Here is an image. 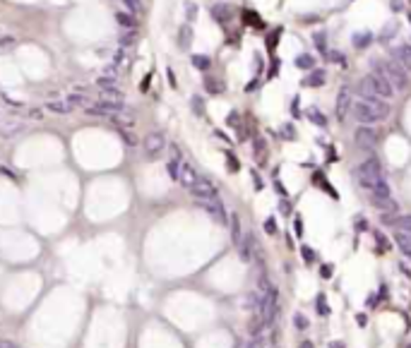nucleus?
<instances>
[{"label": "nucleus", "instance_id": "nucleus-1", "mask_svg": "<svg viewBox=\"0 0 411 348\" xmlns=\"http://www.w3.org/2000/svg\"><path fill=\"white\" fill-rule=\"evenodd\" d=\"M351 111H353V118H356L361 125H375V123L387 120V116H389V103L378 99V96H363L361 101H353Z\"/></svg>", "mask_w": 411, "mask_h": 348}, {"label": "nucleus", "instance_id": "nucleus-2", "mask_svg": "<svg viewBox=\"0 0 411 348\" xmlns=\"http://www.w3.org/2000/svg\"><path fill=\"white\" fill-rule=\"evenodd\" d=\"M356 180H358V185H361V187H366V190H370V192H373L378 185L385 183L380 161H378L375 156H370V159H366L363 164H358V166H356Z\"/></svg>", "mask_w": 411, "mask_h": 348}, {"label": "nucleus", "instance_id": "nucleus-3", "mask_svg": "<svg viewBox=\"0 0 411 348\" xmlns=\"http://www.w3.org/2000/svg\"><path fill=\"white\" fill-rule=\"evenodd\" d=\"M373 72H380L394 89L409 87V75H407V70H404L399 62H394V60H378V62L373 60Z\"/></svg>", "mask_w": 411, "mask_h": 348}, {"label": "nucleus", "instance_id": "nucleus-4", "mask_svg": "<svg viewBox=\"0 0 411 348\" xmlns=\"http://www.w3.org/2000/svg\"><path fill=\"white\" fill-rule=\"evenodd\" d=\"M361 96H378V99H392L394 96V87L382 77L380 72H370V75H366L363 80H361Z\"/></svg>", "mask_w": 411, "mask_h": 348}, {"label": "nucleus", "instance_id": "nucleus-5", "mask_svg": "<svg viewBox=\"0 0 411 348\" xmlns=\"http://www.w3.org/2000/svg\"><path fill=\"white\" fill-rule=\"evenodd\" d=\"M277 303H279V295H277V290H274V288H269L267 293H264L262 303H260V319L264 322V327L274 322V315H277V307H279Z\"/></svg>", "mask_w": 411, "mask_h": 348}, {"label": "nucleus", "instance_id": "nucleus-6", "mask_svg": "<svg viewBox=\"0 0 411 348\" xmlns=\"http://www.w3.org/2000/svg\"><path fill=\"white\" fill-rule=\"evenodd\" d=\"M142 149H145V154H147L149 159L159 156V154L166 149V135H164V132H159V130L149 132L147 137L142 140Z\"/></svg>", "mask_w": 411, "mask_h": 348}, {"label": "nucleus", "instance_id": "nucleus-7", "mask_svg": "<svg viewBox=\"0 0 411 348\" xmlns=\"http://www.w3.org/2000/svg\"><path fill=\"white\" fill-rule=\"evenodd\" d=\"M190 195L197 200V202H205V200H214V197H219V192H216V187H214V183L212 180H207V178H197V183L190 187Z\"/></svg>", "mask_w": 411, "mask_h": 348}, {"label": "nucleus", "instance_id": "nucleus-8", "mask_svg": "<svg viewBox=\"0 0 411 348\" xmlns=\"http://www.w3.org/2000/svg\"><path fill=\"white\" fill-rule=\"evenodd\" d=\"M353 142L358 149H373L378 144V132L370 127V125H361L356 132H353Z\"/></svg>", "mask_w": 411, "mask_h": 348}, {"label": "nucleus", "instance_id": "nucleus-9", "mask_svg": "<svg viewBox=\"0 0 411 348\" xmlns=\"http://www.w3.org/2000/svg\"><path fill=\"white\" fill-rule=\"evenodd\" d=\"M353 106V96H351V89L344 87L339 94H337V103H334V113H337V120H344L346 113L351 111Z\"/></svg>", "mask_w": 411, "mask_h": 348}, {"label": "nucleus", "instance_id": "nucleus-10", "mask_svg": "<svg viewBox=\"0 0 411 348\" xmlns=\"http://www.w3.org/2000/svg\"><path fill=\"white\" fill-rule=\"evenodd\" d=\"M202 209H205L209 216H214L219 224H226V209H224V202L219 200V197H214V200H205V202H197Z\"/></svg>", "mask_w": 411, "mask_h": 348}, {"label": "nucleus", "instance_id": "nucleus-11", "mask_svg": "<svg viewBox=\"0 0 411 348\" xmlns=\"http://www.w3.org/2000/svg\"><path fill=\"white\" fill-rule=\"evenodd\" d=\"M382 221H385L387 226L397 228V231L411 233V214H397V216H389V214H385V216H382Z\"/></svg>", "mask_w": 411, "mask_h": 348}, {"label": "nucleus", "instance_id": "nucleus-12", "mask_svg": "<svg viewBox=\"0 0 411 348\" xmlns=\"http://www.w3.org/2000/svg\"><path fill=\"white\" fill-rule=\"evenodd\" d=\"M197 178H200V173H197V171H195L190 164H185V161L180 164V173H178V180H180V183H183L188 190H190V187L197 183Z\"/></svg>", "mask_w": 411, "mask_h": 348}, {"label": "nucleus", "instance_id": "nucleus-13", "mask_svg": "<svg viewBox=\"0 0 411 348\" xmlns=\"http://www.w3.org/2000/svg\"><path fill=\"white\" fill-rule=\"evenodd\" d=\"M394 58H397V62H399L407 72H411V43L397 46V48H394Z\"/></svg>", "mask_w": 411, "mask_h": 348}, {"label": "nucleus", "instance_id": "nucleus-14", "mask_svg": "<svg viewBox=\"0 0 411 348\" xmlns=\"http://www.w3.org/2000/svg\"><path fill=\"white\" fill-rule=\"evenodd\" d=\"M236 247H238L240 260H245V262L253 260V235H250V233H243V238H240V243H238Z\"/></svg>", "mask_w": 411, "mask_h": 348}, {"label": "nucleus", "instance_id": "nucleus-15", "mask_svg": "<svg viewBox=\"0 0 411 348\" xmlns=\"http://www.w3.org/2000/svg\"><path fill=\"white\" fill-rule=\"evenodd\" d=\"M108 120H111L113 125H118L120 130H128V127H132V125H135V116H132L128 108H125V111H120V113H113Z\"/></svg>", "mask_w": 411, "mask_h": 348}, {"label": "nucleus", "instance_id": "nucleus-16", "mask_svg": "<svg viewBox=\"0 0 411 348\" xmlns=\"http://www.w3.org/2000/svg\"><path fill=\"white\" fill-rule=\"evenodd\" d=\"M394 243H397V247H399L404 255H409V257H411V233L397 231V233H394Z\"/></svg>", "mask_w": 411, "mask_h": 348}, {"label": "nucleus", "instance_id": "nucleus-17", "mask_svg": "<svg viewBox=\"0 0 411 348\" xmlns=\"http://www.w3.org/2000/svg\"><path fill=\"white\" fill-rule=\"evenodd\" d=\"M212 17L216 22H229L231 20V7L229 5H214L212 7Z\"/></svg>", "mask_w": 411, "mask_h": 348}, {"label": "nucleus", "instance_id": "nucleus-18", "mask_svg": "<svg viewBox=\"0 0 411 348\" xmlns=\"http://www.w3.org/2000/svg\"><path fill=\"white\" fill-rule=\"evenodd\" d=\"M96 87L101 89V91H113V89H118L116 75H101V77L96 80Z\"/></svg>", "mask_w": 411, "mask_h": 348}, {"label": "nucleus", "instance_id": "nucleus-19", "mask_svg": "<svg viewBox=\"0 0 411 348\" xmlns=\"http://www.w3.org/2000/svg\"><path fill=\"white\" fill-rule=\"evenodd\" d=\"M190 41H193V27H190V24H183L180 31H178V46H180V48H188Z\"/></svg>", "mask_w": 411, "mask_h": 348}, {"label": "nucleus", "instance_id": "nucleus-20", "mask_svg": "<svg viewBox=\"0 0 411 348\" xmlns=\"http://www.w3.org/2000/svg\"><path fill=\"white\" fill-rule=\"evenodd\" d=\"M65 101H67L70 108H87L89 106V99L85 96V94H70Z\"/></svg>", "mask_w": 411, "mask_h": 348}, {"label": "nucleus", "instance_id": "nucleus-21", "mask_svg": "<svg viewBox=\"0 0 411 348\" xmlns=\"http://www.w3.org/2000/svg\"><path fill=\"white\" fill-rule=\"evenodd\" d=\"M303 84H305V87H323L324 84V70H315L313 75H308V77L303 80Z\"/></svg>", "mask_w": 411, "mask_h": 348}, {"label": "nucleus", "instance_id": "nucleus-22", "mask_svg": "<svg viewBox=\"0 0 411 348\" xmlns=\"http://www.w3.org/2000/svg\"><path fill=\"white\" fill-rule=\"evenodd\" d=\"M48 111L53 113H60V116H67L72 108L67 106V101H48Z\"/></svg>", "mask_w": 411, "mask_h": 348}, {"label": "nucleus", "instance_id": "nucleus-23", "mask_svg": "<svg viewBox=\"0 0 411 348\" xmlns=\"http://www.w3.org/2000/svg\"><path fill=\"white\" fill-rule=\"evenodd\" d=\"M353 46H358V48H366L370 41H373V34L370 31H363V34H353Z\"/></svg>", "mask_w": 411, "mask_h": 348}, {"label": "nucleus", "instance_id": "nucleus-24", "mask_svg": "<svg viewBox=\"0 0 411 348\" xmlns=\"http://www.w3.org/2000/svg\"><path fill=\"white\" fill-rule=\"evenodd\" d=\"M116 20L120 22V27H125V29H132L137 22H135V17L132 15H128V12H116Z\"/></svg>", "mask_w": 411, "mask_h": 348}, {"label": "nucleus", "instance_id": "nucleus-25", "mask_svg": "<svg viewBox=\"0 0 411 348\" xmlns=\"http://www.w3.org/2000/svg\"><path fill=\"white\" fill-rule=\"evenodd\" d=\"M315 65V58L313 56H308V53H303V56H298L296 58V67H301V70H310Z\"/></svg>", "mask_w": 411, "mask_h": 348}, {"label": "nucleus", "instance_id": "nucleus-26", "mask_svg": "<svg viewBox=\"0 0 411 348\" xmlns=\"http://www.w3.org/2000/svg\"><path fill=\"white\" fill-rule=\"evenodd\" d=\"M308 118H310V123H315V125H320V127L327 125V118H324L318 108H308Z\"/></svg>", "mask_w": 411, "mask_h": 348}, {"label": "nucleus", "instance_id": "nucleus-27", "mask_svg": "<svg viewBox=\"0 0 411 348\" xmlns=\"http://www.w3.org/2000/svg\"><path fill=\"white\" fill-rule=\"evenodd\" d=\"M231 233H234V243L238 245L240 243V238H243V231H240V221H238V216H231Z\"/></svg>", "mask_w": 411, "mask_h": 348}, {"label": "nucleus", "instance_id": "nucleus-28", "mask_svg": "<svg viewBox=\"0 0 411 348\" xmlns=\"http://www.w3.org/2000/svg\"><path fill=\"white\" fill-rule=\"evenodd\" d=\"M315 310L320 312V315H329V307H327V300H324V293H318V298H315Z\"/></svg>", "mask_w": 411, "mask_h": 348}, {"label": "nucleus", "instance_id": "nucleus-29", "mask_svg": "<svg viewBox=\"0 0 411 348\" xmlns=\"http://www.w3.org/2000/svg\"><path fill=\"white\" fill-rule=\"evenodd\" d=\"M132 15H137V12H142V0H120Z\"/></svg>", "mask_w": 411, "mask_h": 348}, {"label": "nucleus", "instance_id": "nucleus-30", "mask_svg": "<svg viewBox=\"0 0 411 348\" xmlns=\"http://www.w3.org/2000/svg\"><path fill=\"white\" fill-rule=\"evenodd\" d=\"M205 87H207V91H212V94H221V91H224V84H219V82L212 80V77L205 80Z\"/></svg>", "mask_w": 411, "mask_h": 348}, {"label": "nucleus", "instance_id": "nucleus-31", "mask_svg": "<svg viewBox=\"0 0 411 348\" xmlns=\"http://www.w3.org/2000/svg\"><path fill=\"white\" fill-rule=\"evenodd\" d=\"M209 62H212V60L207 58V56H193V65H195L197 70H207Z\"/></svg>", "mask_w": 411, "mask_h": 348}, {"label": "nucleus", "instance_id": "nucleus-32", "mask_svg": "<svg viewBox=\"0 0 411 348\" xmlns=\"http://www.w3.org/2000/svg\"><path fill=\"white\" fill-rule=\"evenodd\" d=\"M313 180H315V183H320V185H323V187L327 190V192H329V195H332V197H337V192H334V190H332V185H329V183L324 180V175H323V173H315V175H313Z\"/></svg>", "mask_w": 411, "mask_h": 348}, {"label": "nucleus", "instance_id": "nucleus-33", "mask_svg": "<svg viewBox=\"0 0 411 348\" xmlns=\"http://www.w3.org/2000/svg\"><path fill=\"white\" fill-rule=\"evenodd\" d=\"M294 327H296V329H301V331H303V329H308V317H305V315H301V312H296V315H294Z\"/></svg>", "mask_w": 411, "mask_h": 348}, {"label": "nucleus", "instance_id": "nucleus-34", "mask_svg": "<svg viewBox=\"0 0 411 348\" xmlns=\"http://www.w3.org/2000/svg\"><path fill=\"white\" fill-rule=\"evenodd\" d=\"M195 15H197V5H195V2H185V17H188V20H195Z\"/></svg>", "mask_w": 411, "mask_h": 348}, {"label": "nucleus", "instance_id": "nucleus-35", "mask_svg": "<svg viewBox=\"0 0 411 348\" xmlns=\"http://www.w3.org/2000/svg\"><path fill=\"white\" fill-rule=\"evenodd\" d=\"M193 108H195V113H197V116H202V113H205V103H202V99H200V96H193Z\"/></svg>", "mask_w": 411, "mask_h": 348}, {"label": "nucleus", "instance_id": "nucleus-36", "mask_svg": "<svg viewBox=\"0 0 411 348\" xmlns=\"http://www.w3.org/2000/svg\"><path fill=\"white\" fill-rule=\"evenodd\" d=\"M301 255H303V260L308 262V264H313V260H315V255H313V250H310L308 245H303V247H301Z\"/></svg>", "mask_w": 411, "mask_h": 348}, {"label": "nucleus", "instance_id": "nucleus-37", "mask_svg": "<svg viewBox=\"0 0 411 348\" xmlns=\"http://www.w3.org/2000/svg\"><path fill=\"white\" fill-rule=\"evenodd\" d=\"M327 58L332 60V62H344V53H339V51H329Z\"/></svg>", "mask_w": 411, "mask_h": 348}, {"label": "nucleus", "instance_id": "nucleus-38", "mask_svg": "<svg viewBox=\"0 0 411 348\" xmlns=\"http://www.w3.org/2000/svg\"><path fill=\"white\" fill-rule=\"evenodd\" d=\"M264 231L269 233V235H274V233H277V224H274V219H267V221H264Z\"/></svg>", "mask_w": 411, "mask_h": 348}, {"label": "nucleus", "instance_id": "nucleus-39", "mask_svg": "<svg viewBox=\"0 0 411 348\" xmlns=\"http://www.w3.org/2000/svg\"><path fill=\"white\" fill-rule=\"evenodd\" d=\"M294 233L296 235H303V219H301V216L294 219Z\"/></svg>", "mask_w": 411, "mask_h": 348}, {"label": "nucleus", "instance_id": "nucleus-40", "mask_svg": "<svg viewBox=\"0 0 411 348\" xmlns=\"http://www.w3.org/2000/svg\"><path fill=\"white\" fill-rule=\"evenodd\" d=\"M313 41H315V46H318V48H324V31L315 34V36H313Z\"/></svg>", "mask_w": 411, "mask_h": 348}, {"label": "nucleus", "instance_id": "nucleus-41", "mask_svg": "<svg viewBox=\"0 0 411 348\" xmlns=\"http://www.w3.org/2000/svg\"><path fill=\"white\" fill-rule=\"evenodd\" d=\"M375 238H378V243L382 245V250H389V243H387V238H385L380 231H375Z\"/></svg>", "mask_w": 411, "mask_h": 348}, {"label": "nucleus", "instance_id": "nucleus-42", "mask_svg": "<svg viewBox=\"0 0 411 348\" xmlns=\"http://www.w3.org/2000/svg\"><path fill=\"white\" fill-rule=\"evenodd\" d=\"M320 274H323V279H329V276H332V264H323Z\"/></svg>", "mask_w": 411, "mask_h": 348}, {"label": "nucleus", "instance_id": "nucleus-43", "mask_svg": "<svg viewBox=\"0 0 411 348\" xmlns=\"http://www.w3.org/2000/svg\"><path fill=\"white\" fill-rule=\"evenodd\" d=\"M248 348H264V341H262V339H253Z\"/></svg>", "mask_w": 411, "mask_h": 348}, {"label": "nucleus", "instance_id": "nucleus-44", "mask_svg": "<svg viewBox=\"0 0 411 348\" xmlns=\"http://www.w3.org/2000/svg\"><path fill=\"white\" fill-rule=\"evenodd\" d=\"M120 135H123V140H125V142H128V144H135V140H132V135H130V132H128V130H123V132H120Z\"/></svg>", "mask_w": 411, "mask_h": 348}, {"label": "nucleus", "instance_id": "nucleus-45", "mask_svg": "<svg viewBox=\"0 0 411 348\" xmlns=\"http://www.w3.org/2000/svg\"><path fill=\"white\" fill-rule=\"evenodd\" d=\"M226 159H229V168H231V171H238V161H236L234 156H231V154H229V156H226Z\"/></svg>", "mask_w": 411, "mask_h": 348}, {"label": "nucleus", "instance_id": "nucleus-46", "mask_svg": "<svg viewBox=\"0 0 411 348\" xmlns=\"http://www.w3.org/2000/svg\"><path fill=\"white\" fill-rule=\"evenodd\" d=\"M7 46H12V36H5V39H0V48H7Z\"/></svg>", "mask_w": 411, "mask_h": 348}, {"label": "nucleus", "instance_id": "nucleus-47", "mask_svg": "<svg viewBox=\"0 0 411 348\" xmlns=\"http://www.w3.org/2000/svg\"><path fill=\"white\" fill-rule=\"evenodd\" d=\"M389 7H392L394 12H399V10H402V0H392V2H389Z\"/></svg>", "mask_w": 411, "mask_h": 348}, {"label": "nucleus", "instance_id": "nucleus-48", "mask_svg": "<svg viewBox=\"0 0 411 348\" xmlns=\"http://www.w3.org/2000/svg\"><path fill=\"white\" fill-rule=\"evenodd\" d=\"M132 39H135L132 34H123V39H120V41H123V46H130V41H132Z\"/></svg>", "mask_w": 411, "mask_h": 348}, {"label": "nucleus", "instance_id": "nucleus-49", "mask_svg": "<svg viewBox=\"0 0 411 348\" xmlns=\"http://www.w3.org/2000/svg\"><path fill=\"white\" fill-rule=\"evenodd\" d=\"M0 348H17L12 341H5V339H0Z\"/></svg>", "mask_w": 411, "mask_h": 348}, {"label": "nucleus", "instance_id": "nucleus-50", "mask_svg": "<svg viewBox=\"0 0 411 348\" xmlns=\"http://www.w3.org/2000/svg\"><path fill=\"white\" fill-rule=\"evenodd\" d=\"M169 84L176 87V77H173V70H169Z\"/></svg>", "mask_w": 411, "mask_h": 348}, {"label": "nucleus", "instance_id": "nucleus-51", "mask_svg": "<svg viewBox=\"0 0 411 348\" xmlns=\"http://www.w3.org/2000/svg\"><path fill=\"white\" fill-rule=\"evenodd\" d=\"M284 135H286V137H289V140H291V137H294V130H291V125H286V127H284Z\"/></svg>", "mask_w": 411, "mask_h": 348}, {"label": "nucleus", "instance_id": "nucleus-52", "mask_svg": "<svg viewBox=\"0 0 411 348\" xmlns=\"http://www.w3.org/2000/svg\"><path fill=\"white\" fill-rule=\"evenodd\" d=\"M274 185H277V192H279V195H286V190H284V185H281V183H279V180H277V183H274Z\"/></svg>", "mask_w": 411, "mask_h": 348}, {"label": "nucleus", "instance_id": "nucleus-53", "mask_svg": "<svg viewBox=\"0 0 411 348\" xmlns=\"http://www.w3.org/2000/svg\"><path fill=\"white\" fill-rule=\"evenodd\" d=\"M291 209H289V202H281V214H289Z\"/></svg>", "mask_w": 411, "mask_h": 348}, {"label": "nucleus", "instance_id": "nucleus-54", "mask_svg": "<svg viewBox=\"0 0 411 348\" xmlns=\"http://www.w3.org/2000/svg\"><path fill=\"white\" fill-rule=\"evenodd\" d=\"M332 348H344V344H339V341H337V344H332Z\"/></svg>", "mask_w": 411, "mask_h": 348}, {"label": "nucleus", "instance_id": "nucleus-55", "mask_svg": "<svg viewBox=\"0 0 411 348\" xmlns=\"http://www.w3.org/2000/svg\"><path fill=\"white\" fill-rule=\"evenodd\" d=\"M301 348H313V346H310V341H303V346Z\"/></svg>", "mask_w": 411, "mask_h": 348}, {"label": "nucleus", "instance_id": "nucleus-56", "mask_svg": "<svg viewBox=\"0 0 411 348\" xmlns=\"http://www.w3.org/2000/svg\"><path fill=\"white\" fill-rule=\"evenodd\" d=\"M409 22H411V12H409Z\"/></svg>", "mask_w": 411, "mask_h": 348}]
</instances>
